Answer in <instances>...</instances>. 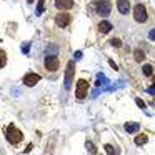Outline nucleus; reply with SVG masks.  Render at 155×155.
I'll return each instance as SVG.
<instances>
[{
    "label": "nucleus",
    "instance_id": "f257e3e1",
    "mask_svg": "<svg viewBox=\"0 0 155 155\" xmlns=\"http://www.w3.org/2000/svg\"><path fill=\"white\" fill-rule=\"evenodd\" d=\"M5 138H7V142L8 143H12V145H17L18 142L24 138V135H22V132L18 130L15 125H8L7 128H5Z\"/></svg>",
    "mask_w": 155,
    "mask_h": 155
},
{
    "label": "nucleus",
    "instance_id": "f03ea898",
    "mask_svg": "<svg viewBox=\"0 0 155 155\" xmlns=\"http://www.w3.org/2000/svg\"><path fill=\"white\" fill-rule=\"evenodd\" d=\"M134 18H135V22H138V24L147 22V10H145V7L142 4L135 5V8H134Z\"/></svg>",
    "mask_w": 155,
    "mask_h": 155
},
{
    "label": "nucleus",
    "instance_id": "7ed1b4c3",
    "mask_svg": "<svg viewBox=\"0 0 155 155\" xmlns=\"http://www.w3.org/2000/svg\"><path fill=\"white\" fill-rule=\"evenodd\" d=\"M95 8H97V12L100 15H108L110 14V2L108 0H95Z\"/></svg>",
    "mask_w": 155,
    "mask_h": 155
},
{
    "label": "nucleus",
    "instance_id": "20e7f679",
    "mask_svg": "<svg viewBox=\"0 0 155 155\" xmlns=\"http://www.w3.org/2000/svg\"><path fill=\"white\" fill-rule=\"evenodd\" d=\"M87 90H88V82L87 80H78L77 82V90H75V95H77V98H85V95H87Z\"/></svg>",
    "mask_w": 155,
    "mask_h": 155
},
{
    "label": "nucleus",
    "instance_id": "39448f33",
    "mask_svg": "<svg viewBox=\"0 0 155 155\" xmlns=\"http://www.w3.org/2000/svg\"><path fill=\"white\" fill-rule=\"evenodd\" d=\"M45 68L50 72H55L58 68V58L55 57V55H48V57H45Z\"/></svg>",
    "mask_w": 155,
    "mask_h": 155
},
{
    "label": "nucleus",
    "instance_id": "423d86ee",
    "mask_svg": "<svg viewBox=\"0 0 155 155\" xmlns=\"http://www.w3.org/2000/svg\"><path fill=\"white\" fill-rule=\"evenodd\" d=\"M38 80H40V75L38 74H27L24 77V84L27 85V87H34V85H37Z\"/></svg>",
    "mask_w": 155,
    "mask_h": 155
},
{
    "label": "nucleus",
    "instance_id": "0eeeda50",
    "mask_svg": "<svg viewBox=\"0 0 155 155\" xmlns=\"http://www.w3.org/2000/svg\"><path fill=\"white\" fill-rule=\"evenodd\" d=\"M55 7L60 10H70L74 7V0H55Z\"/></svg>",
    "mask_w": 155,
    "mask_h": 155
},
{
    "label": "nucleus",
    "instance_id": "6e6552de",
    "mask_svg": "<svg viewBox=\"0 0 155 155\" xmlns=\"http://www.w3.org/2000/svg\"><path fill=\"white\" fill-rule=\"evenodd\" d=\"M55 22H57L58 27H67V25L70 24V15L68 14H58L57 18H55Z\"/></svg>",
    "mask_w": 155,
    "mask_h": 155
},
{
    "label": "nucleus",
    "instance_id": "1a4fd4ad",
    "mask_svg": "<svg viewBox=\"0 0 155 155\" xmlns=\"http://www.w3.org/2000/svg\"><path fill=\"white\" fill-rule=\"evenodd\" d=\"M74 62H68V67H67V74H65V87H70V82H72V77H74Z\"/></svg>",
    "mask_w": 155,
    "mask_h": 155
},
{
    "label": "nucleus",
    "instance_id": "9d476101",
    "mask_svg": "<svg viewBox=\"0 0 155 155\" xmlns=\"http://www.w3.org/2000/svg\"><path fill=\"white\" fill-rule=\"evenodd\" d=\"M117 7L120 14H128V8H130V4L128 0H117Z\"/></svg>",
    "mask_w": 155,
    "mask_h": 155
},
{
    "label": "nucleus",
    "instance_id": "9b49d317",
    "mask_svg": "<svg viewBox=\"0 0 155 155\" xmlns=\"http://www.w3.org/2000/svg\"><path fill=\"white\" fill-rule=\"evenodd\" d=\"M98 30H100L102 34H108V32L112 30V24H110V22H107V20L100 22V24H98Z\"/></svg>",
    "mask_w": 155,
    "mask_h": 155
},
{
    "label": "nucleus",
    "instance_id": "f8f14e48",
    "mask_svg": "<svg viewBox=\"0 0 155 155\" xmlns=\"http://www.w3.org/2000/svg\"><path fill=\"white\" fill-rule=\"evenodd\" d=\"M138 128H140V125H138V124H128V122L125 124V130H127L128 134H135Z\"/></svg>",
    "mask_w": 155,
    "mask_h": 155
},
{
    "label": "nucleus",
    "instance_id": "ddd939ff",
    "mask_svg": "<svg viewBox=\"0 0 155 155\" xmlns=\"http://www.w3.org/2000/svg\"><path fill=\"white\" fill-rule=\"evenodd\" d=\"M135 143L137 145H143V143H147V135H137L135 137Z\"/></svg>",
    "mask_w": 155,
    "mask_h": 155
},
{
    "label": "nucleus",
    "instance_id": "4468645a",
    "mask_svg": "<svg viewBox=\"0 0 155 155\" xmlns=\"http://www.w3.org/2000/svg\"><path fill=\"white\" fill-rule=\"evenodd\" d=\"M142 72H143V75H147V77H150V75L153 74V68H152V65H143V68H142Z\"/></svg>",
    "mask_w": 155,
    "mask_h": 155
},
{
    "label": "nucleus",
    "instance_id": "2eb2a0df",
    "mask_svg": "<svg viewBox=\"0 0 155 155\" xmlns=\"http://www.w3.org/2000/svg\"><path fill=\"white\" fill-rule=\"evenodd\" d=\"M134 54H135V60H137V62H143L145 55H143V52H142V50H135Z\"/></svg>",
    "mask_w": 155,
    "mask_h": 155
},
{
    "label": "nucleus",
    "instance_id": "dca6fc26",
    "mask_svg": "<svg viewBox=\"0 0 155 155\" xmlns=\"http://www.w3.org/2000/svg\"><path fill=\"white\" fill-rule=\"evenodd\" d=\"M5 64H7V55H5V52L2 50L0 52V67H5Z\"/></svg>",
    "mask_w": 155,
    "mask_h": 155
},
{
    "label": "nucleus",
    "instance_id": "f3484780",
    "mask_svg": "<svg viewBox=\"0 0 155 155\" xmlns=\"http://www.w3.org/2000/svg\"><path fill=\"white\" fill-rule=\"evenodd\" d=\"M44 5H45V0H38V7H37V15H42V12H44Z\"/></svg>",
    "mask_w": 155,
    "mask_h": 155
},
{
    "label": "nucleus",
    "instance_id": "a211bd4d",
    "mask_svg": "<svg viewBox=\"0 0 155 155\" xmlns=\"http://www.w3.org/2000/svg\"><path fill=\"white\" fill-rule=\"evenodd\" d=\"M87 148H88V152H90V153H95V147H94V143H92V142H87Z\"/></svg>",
    "mask_w": 155,
    "mask_h": 155
},
{
    "label": "nucleus",
    "instance_id": "6ab92c4d",
    "mask_svg": "<svg viewBox=\"0 0 155 155\" xmlns=\"http://www.w3.org/2000/svg\"><path fill=\"white\" fill-rule=\"evenodd\" d=\"M112 45H115V47H122V42L120 40H118V38H112Z\"/></svg>",
    "mask_w": 155,
    "mask_h": 155
},
{
    "label": "nucleus",
    "instance_id": "aec40b11",
    "mask_svg": "<svg viewBox=\"0 0 155 155\" xmlns=\"http://www.w3.org/2000/svg\"><path fill=\"white\" fill-rule=\"evenodd\" d=\"M105 152H107V153H115V150H114L112 145H105Z\"/></svg>",
    "mask_w": 155,
    "mask_h": 155
},
{
    "label": "nucleus",
    "instance_id": "412c9836",
    "mask_svg": "<svg viewBox=\"0 0 155 155\" xmlns=\"http://www.w3.org/2000/svg\"><path fill=\"white\" fill-rule=\"evenodd\" d=\"M137 105H138V107H140V108H143V107H145V104H143V102L140 100V98H137Z\"/></svg>",
    "mask_w": 155,
    "mask_h": 155
},
{
    "label": "nucleus",
    "instance_id": "4be33fe9",
    "mask_svg": "<svg viewBox=\"0 0 155 155\" xmlns=\"http://www.w3.org/2000/svg\"><path fill=\"white\" fill-rule=\"evenodd\" d=\"M150 38H155V30H152V32H150Z\"/></svg>",
    "mask_w": 155,
    "mask_h": 155
},
{
    "label": "nucleus",
    "instance_id": "5701e85b",
    "mask_svg": "<svg viewBox=\"0 0 155 155\" xmlns=\"http://www.w3.org/2000/svg\"><path fill=\"white\" fill-rule=\"evenodd\" d=\"M27 2H28V4H34V0H27Z\"/></svg>",
    "mask_w": 155,
    "mask_h": 155
},
{
    "label": "nucleus",
    "instance_id": "b1692460",
    "mask_svg": "<svg viewBox=\"0 0 155 155\" xmlns=\"http://www.w3.org/2000/svg\"><path fill=\"white\" fill-rule=\"evenodd\" d=\"M153 84H155V77H153Z\"/></svg>",
    "mask_w": 155,
    "mask_h": 155
}]
</instances>
